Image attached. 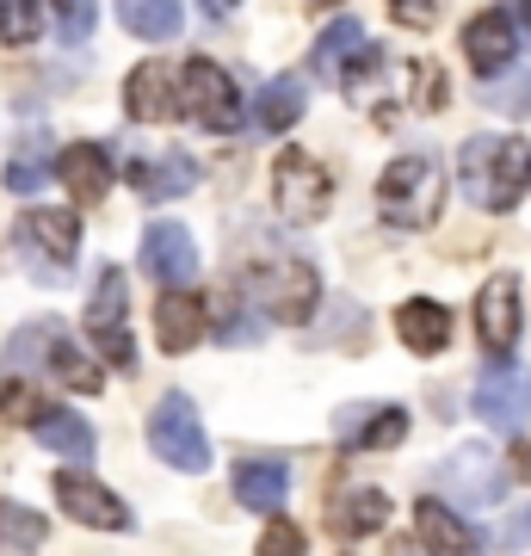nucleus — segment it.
<instances>
[{
    "label": "nucleus",
    "mask_w": 531,
    "mask_h": 556,
    "mask_svg": "<svg viewBox=\"0 0 531 556\" xmlns=\"http://www.w3.org/2000/svg\"><path fill=\"white\" fill-rule=\"evenodd\" d=\"M56 501H62V514L80 519V526H93V532H124L130 526V507L105 482L87 477V470H56Z\"/></svg>",
    "instance_id": "ddd939ff"
},
{
    "label": "nucleus",
    "mask_w": 531,
    "mask_h": 556,
    "mask_svg": "<svg viewBox=\"0 0 531 556\" xmlns=\"http://www.w3.org/2000/svg\"><path fill=\"white\" fill-rule=\"evenodd\" d=\"M13 241L20 254L31 260V273L50 278V285H68V266L80 254V217L75 211H25L13 223Z\"/></svg>",
    "instance_id": "20e7f679"
},
{
    "label": "nucleus",
    "mask_w": 531,
    "mask_h": 556,
    "mask_svg": "<svg viewBox=\"0 0 531 556\" xmlns=\"http://www.w3.org/2000/svg\"><path fill=\"white\" fill-rule=\"evenodd\" d=\"M0 408H7V415H25V420H38V408H43V402L31 396L25 383H7V390H0Z\"/></svg>",
    "instance_id": "72a5a7b5"
},
{
    "label": "nucleus",
    "mask_w": 531,
    "mask_h": 556,
    "mask_svg": "<svg viewBox=\"0 0 531 556\" xmlns=\"http://www.w3.org/2000/svg\"><path fill=\"white\" fill-rule=\"evenodd\" d=\"M476 334L489 353H513L519 346V285L507 273H494L476 298Z\"/></svg>",
    "instance_id": "dca6fc26"
},
{
    "label": "nucleus",
    "mask_w": 531,
    "mask_h": 556,
    "mask_svg": "<svg viewBox=\"0 0 531 556\" xmlns=\"http://www.w3.org/2000/svg\"><path fill=\"white\" fill-rule=\"evenodd\" d=\"M130 186H137V199L149 204H167V199H186L198 186V161L167 149V155H137L130 161Z\"/></svg>",
    "instance_id": "6ab92c4d"
},
{
    "label": "nucleus",
    "mask_w": 531,
    "mask_h": 556,
    "mask_svg": "<svg viewBox=\"0 0 531 556\" xmlns=\"http://www.w3.org/2000/svg\"><path fill=\"white\" fill-rule=\"evenodd\" d=\"M236 7H241V0H198V13H204V20H229Z\"/></svg>",
    "instance_id": "58836bf2"
},
{
    "label": "nucleus",
    "mask_w": 531,
    "mask_h": 556,
    "mask_svg": "<svg viewBox=\"0 0 531 556\" xmlns=\"http://www.w3.org/2000/svg\"><path fill=\"white\" fill-rule=\"evenodd\" d=\"M260 551H266V556H285V551H303V532H296V526H273V532H266V538H260Z\"/></svg>",
    "instance_id": "f704fd0d"
},
{
    "label": "nucleus",
    "mask_w": 531,
    "mask_h": 556,
    "mask_svg": "<svg viewBox=\"0 0 531 556\" xmlns=\"http://www.w3.org/2000/svg\"><path fill=\"white\" fill-rule=\"evenodd\" d=\"M457 174H464V199L476 211H513L531 186V149L519 137H470L457 149Z\"/></svg>",
    "instance_id": "f257e3e1"
},
{
    "label": "nucleus",
    "mask_w": 531,
    "mask_h": 556,
    "mask_svg": "<svg viewBox=\"0 0 531 556\" xmlns=\"http://www.w3.org/2000/svg\"><path fill=\"white\" fill-rule=\"evenodd\" d=\"M38 25H43L38 0H0V38L7 43H31L38 38Z\"/></svg>",
    "instance_id": "473e14b6"
},
{
    "label": "nucleus",
    "mask_w": 531,
    "mask_h": 556,
    "mask_svg": "<svg viewBox=\"0 0 531 556\" xmlns=\"http://www.w3.org/2000/svg\"><path fill=\"white\" fill-rule=\"evenodd\" d=\"M204 334H211V316H204V303H198L192 291H167V298L155 303V340L167 353H192Z\"/></svg>",
    "instance_id": "412c9836"
},
{
    "label": "nucleus",
    "mask_w": 531,
    "mask_h": 556,
    "mask_svg": "<svg viewBox=\"0 0 531 556\" xmlns=\"http://www.w3.org/2000/svg\"><path fill=\"white\" fill-rule=\"evenodd\" d=\"M414 532H420V544H433V551H476L482 544L445 501H420L414 507Z\"/></svg>",
    "instance_id": "c85d7f7f"
},
{
    "label": "nucleus",
    "mask_w": 531,
    "mask_h": 556,
    "mask_svg": "<svg viewBox=\"0 0 531 556\" xmlns=\"http://www.w3.org/2000/svg\"><path fill=\"white\" fill-rule=\"evenodd\" d=\"M118 20H124V31H137V38L167 43V38H179L186 7H179V0H118Z\"/></svg>",
    "instance_id": "cd10ccee"
},
{
    "label": "nucleus",
    "mask_w": 531,
    "mask_h": 556,
    "mask_svg": "<svg viewBox=\"0 0 531 556\" xmlns=\"http://www.w3.org/2000/svg\"><path fill=\"white\" fill-rule=\"evenodd\" d=\"M142 273L161 278V285H192V273H198L192 229H179V223H149V229H142Z\"/></svg>",
    "instance_id": "2eb2a0df"
},
{
    "label": "nucleus",
    "mask_w": 531,
    "mask_h": 556,
    "mask_svg": "<svg viewBox=\"0 0 531 556\" xmlns=\"http://www.w3.org/2000/svg\"><path fill=\"white\" fill-rule=\"evenodd\" d=\"M501 544H507V551H531V507H519V514L507 519V532H501Z\"/></svg>",
    "instance_id": "c9c22d12"
},
{
    "label": "nucleus",
    "mask_w": 531,
    "mask_h": 556,
    "mask_svg": "<svg viewBox=\"0 0 531 556\" xmlns=\"http://www.w3.org/2000/svg\"><path fill=\"white\" fill-rule=\"evenodd\" d=\"M174 112H186L192 124H204V130L223 137V130L241 124V93L211 56H186L174 68Z\"/></svg>",
    "instance_id": "7ed1b4c3"
},
{
    "label": "nucleus",
    "mask_w": 531,
    "mask_h": 556,
    "mask_svg": "<svg viewBox=\"0 0 531 556\" xmlns=\"http://www.w3.org/2000/svg\"><path fill=\"white\" fill-rule=\"evenodd\" d=\"M149 445H155V457L167 470H186V477L211 470V439L198 427L192 396H179V390L155 402V415H149Z\"/></svg>",
    "instance_id": "39448f33"
},
{
    "label": "nucleus",
    "mask_w": 531,
    "mask_h": 556,
    "mask_svg": "<svg viewBox=\"0 0 531 556\" xmlns=\"http://www.w3.org/2000/svg\"><path fill=\"white\" fill-rule=\"evenodd\" d=\"M439 489L457 501V507H494L501 489H507V470L489 445H457L445 464H439Z\"/></svg>",
    "instance_id": "f8f14e48"
},
{
    "label": "nucleus",
    "mask_w": 531,
    "mask_h": 556,
    "mask_svg": "<svg viewBox=\"0 0 531 556\" xmlns=\"http://www.w3.org/2000/svg\"><path fill=\"white\" fill-rule=\"evenodd\" d=\"M291 495V470L285 464H241L236 470V501L254 507V514H278Z\"/></svg>",
    "instance_id": "bb28decb"
},
{
    "label": "nucleus",
    "mask_w": 531,
    "mask_h": 556,
    "mask_svg": "<svg viewBox=\"0 0 531 556\" xmlns=\"http://www.w3.org/2000/svg\"><path fill=\"white\" fill-rule=\"evenodd\" d=\"M87 334H93V353H105L118 371H130V365H137L130 321H124V273H118V266H99L93 303H87Z\"/></svg>",
    "instance_id": "9d476101"
},
{
    "label": "nucleus",
    "mask_w": 531,
    "mask_h": 556,
    "mask_svg": "<svg viewBox=\"0 0 531 556\" xmlns=\"http://www.w3.org/2000/svg\"><path fill=\"white\" fill-rule=\"evenodd\" d=\"M303 7H340V0H303Z\"/></svg>",
    "instance_id": "79ce46f5"
},
{
    "label": "nucleus",
    "mask_w": 531,
    "mask_h": 556,
    "mask_svg": "<svg viewBox=\"0 0 531 556\" xmlns=\"http://www.w3.org/2000/svg\"><path fill=\"white\" fill-rule=\"evenodd\" d=\"M31 433L43 439V452L68 457V464H80V457H93V427L75 415V408H38V420H31Z\"/></svg>",
    "instance_id": "b1692460"
},
{
    "label": "nucleus",
    "mask_w": 531,
    "mask_h": 556,
    "mask_svg": "<svg viewBox=\"0 0 531 556\" xmlns=\"http://www.w3.org/2000/svg\"><path fill=\"white\" fill-rule=\"evenodd\" d=\"M43 179H56V161H50V124H31V130H25L20 137V149H13V155H7V186H13V192H38Z\"/></svg>",
    "instance_id": "393cba45"
},
{
    "label": "nucleus",
    "mask_w": 531,
    "mask_h": 556,
    "mask_svg": "<svg viewBox=\"0 0 531 556\" xmlns=\"http://www.w3.org/2000/svg\"><path fill=\"white\" fill-rule=\"evenodd\" d=\"M334 439L346 452H390L408 439V408H390V402H358V408H340L334 420Z\"/></svg>",
    "instance_id": "4468645a"
},
{
    "label": "nucleus",
    "mask_w": 531,
    "mask_h": 556,
    "mask_svg": "<svg viewBox=\"0 0 531 556\" xmlns=\"http://www.w3.org/2000/svg\"><path fill=\"white\" fill-rule=\"evenodd\" d=\"M519 7V25H526V38H531V0H513Z\"/></svg>",
    "instance_id": "a19ab883"
},
{
    "label": "nucleus",
    "mask_w": 531,
    "mask_h": 556,
    "mask_svg": "<svg viewBox=\"0 0 531 556\" xmlns=\"http://www.w3.org/2000/svg\"><path fill=\"white\" fill-rule=\"evenodd\" d=\"M7 358H13V365H50V378H56L62 390H80V396H87V390H99V365L62 340L56 321H43V328H25V334H13Z\"/></svg>",
    "instance_id": "6e6552de"
},
{
    "label": "nucleus",
    "mask_w": 531,
    "mask_h": 556,
    "mask_svg": "<svg viewBox=\"0 0 531 556\" xmlns=\"http://www.w3.org/2000/svg\"><path fill=\"white\" fill-rule=\"evenodd\" d=\"M0 544H13V551H38L43 544V519L20 501H0Z\"/></svg>",
    "instance_id": "7c9ffc66"
},
{
    "label": "nucleus",
    "mask_w": 531,
    "mask_h": 556,
    "mask_svg": "<svg viewBox=\"0 0 531 556\" xmlns=\"http://www.w3.org/2000/svg\"><path fill=\"white\" fill-rule=\"evenodd\" d=\"M56 7V38L62 43H87L99 25V0H50Z\"/></svg>",
    "instance_id": "2f4dec72"
},
{
    "label": "nucleus",
    "mask_w": 531,
    "mask_h": 556,
    "mask_svg": "<svg viewBox=\"0 0 531 556\" xmlns=\"http://www.w3.org/2000/svg\"><path fill=\"white\" fill-rule=\"evenodd\" d=\"M303 105H309V87H303L296 75L273 80V87H260V100H254V130H266V137L291 130V124L303 118Z\"/></svg>",
    "instance_id": "a878e982"
},
{
    "label": "nucleus",
    "mask_w": 531,
    "mask_h": 556,
    "mask_svg": "<svg viewBox=\"0 0 531 556\" xmlns=\"http://www.w3.org/2000/svg\"><path fill=\"white\" fill-rule=\"evenodd\" d=\"M377 211L395 229H433L439 211H445V174H439L433 155H402L383 167L377 179Z\"/></svg>",
    "instance_id": "f03ea898"
},
{
    "label": "nucleus",
    "mask_w": 531,
    "mask_h": 556,
    "mask_svg": "<svg viewBox=\"0 0 531 556\" xmlns=\"http://www.w3.org/2000/svg\"><path fill=\"white\" fill-rule=\"evenodd\" d=\"M482 105L489 112H501V118H526L531 112V75L526 68H513V75H501V80H482Z\"/></svg>",
    "instance_id": "c756f323"
},
{
    "label": "nucleus",
    "mask_w": 531,
    "mask_h": 556,
    "mask_svg": "<svg viewBox=\"0 0 531 556\" xmlns=\"http://www.w3.org/2000/svg\"><path fill=\"white\" fill-rule=\"evenodd\" d=\"M377 62H383V50L365 38V25H358V20H340V25H328V31L315 38L309 75L328 80V87H358L365 75H377Z\"/></svg>",
    "instance_id": "0eeeda50"
},
{
    "label": "nucleus",
    "mask_w": 531,
    "mask_h": 556,
    "mask_svg": "<svg viewBox=\"0 0 531 556\" xmlns=\"http://www.w3.org/2000/svg\"><path fill=\"white\" fill-rule=\"evenodd\" d=\"M56 179L68 186L75 204H99L112 192V149L105 142H68L56 155Z\"/></svg>",
    "instance_id": "f3484780"
},
{
    "label": "nucleus",
    "mask_w": 531,
    "mask_h": 556,
    "mask_svg": "<svg viewBox=\"0 0 531 556\" xmlns=\"http://www.w3.org/2000/svg\"><path fill=\"white\" fill-rule=\"evenodd\" d=\"M476 420H489L494 433H519L531 420V371L526 365H489L476 378Z\"/></svg>",
    "instance_id": "9b49d317"
},
{
    "label": "nucleus",
    "mask_w": 531,
    "mask_h": 556,
    "mask_svg": "<svg viewBox=\"0 0 531 556\" xmlns=\"http://www.w3.org/2000/svg\"><path fill=\"white\" fill-rule=\"evenodd\" d=\"M273 199L285 223H321L328 204H334V179H328V167L309 149H285L273 167Z\"/></svg>",
    "instance_id": "423d86ee"
},
{
    "label": "nucleus",
    "mask_w": 531,
    "mask_h": 556,
    "mask_svg": "<svg viewBox=\"0 0 531 556\" xmlns=\"http://www.w3.org/2000/svg\"><path fill=\"white\" fill-rule=\"evenodd\" d=\"M395 334H402V346L408 353H445L452 346V309L433 298H408L402 309H395Z\"/></svg>",
    "instance_id": "aec40b11"
},
{
    "label": "nucleus",
    "mask_w": 531,
    "mask_h": 556,
    "mask_svg": "<svg viewBox=\"0 0 531 556\" xmlns=\"http://www.w3.org/2000/svg\"><path fill=\"white\" fill-rule=\"evenodd\" d=\"M383 519H390V495L383 489H340L334 507H328V532L340 544H353V538L383 532Z\"/></svg>",
    "instance_id": "4be33fe9"
},
{
    "label": "nucleus",
    "mask_w": 531,
    "mask_h": 556,
    "mask_svg": "<svg viewBox=\"0 0 531 556\" xmlns=\"http://www.w3.org/2000/svg\"><path fill=\"white\" fill-rule=\"evenodd\" d=\"M513 470H519V477L531 482V445H513Z\"/></svg>",
    "instance_id": "ea45409f"
},
{
    "label": "nucleus",
    "mask_w": 531,
    "mask_h": 556,
    "mask_svg": "<svg viewBox=\"0 0 531 556\" xmlns=\"http://www.w3.org/2000/svg\"><path fill=\"white\" fill-rule=\"evenodd\" d=\"M248 291H254L260 316L309 321L315 316V298H321V278H315V266H303V260H278V266H266V273L248 278Z\"/></svg>",
    "instance_id": "1a4fd4ad"
},
{
    "label": "nucleus",
    "mask_w": 531,
    "mask_h": 556,
    "mask_svg": "<svg viewBox=\"0 0 531 556\" xmlns=\"http://www.w3.org/2000/svg\"><path fill=\"white\" fill-rule=\"evenodd\" d=\"M395 13H402L408 25H427L433 20V0H395Z\"/></svg>",
    "instance_id": "4c0bfd02"
},
{
    "label": "nucleus",
    "mask_w": 531,
    "mask_h": 556,
    "mask_svg": "<svg viewBox=\"0 0 531 556\" xmlns=\"http://www.w3.org/2000/svg\"><path fill=\"white\" fill-rule=\"evenodd\" d=\"M414 75H420V105H445V75H439L433 62H420Z\"/></svg>",
    "instance_id": "e433bc0d"
},
{
    "label": "nucleus",
    "mask_w": 531,
    "mask_h": 556,
    "mask_svg": "<svg viewBox=\"0 0 531 556\" xmlns=\"http://www.w3.org/2000/svg\"><path fill=\"white\" fill-rule=\"evenodd\" d=\"M124 112H130L137 124L174 118V68H167V62H142V68H130V80H124Z\"/></svg>",
    "instance_id": "5701e85b"
},
{
    "label": "nucleus",
    "mask_w": 531,
    "mask_h": 556,
    "mask_svg": "<svg viewBox=\"0 0 531 556\" xmlns=\"http://www.w3.org/2000/svg\"><path fill=\"white\" fill-rule=\"evenodd\" d=\"M513 43H519V25H513V13H501V7H489V13H476V20L464 25V56H470L476 75H501L513 62Z\"/></svg>",
    "instance_id": "a211bd4d"
}]
</instances>
